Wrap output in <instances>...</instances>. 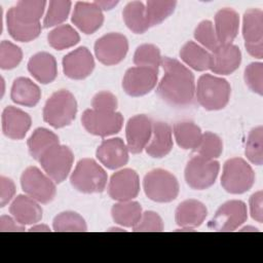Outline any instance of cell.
<instances>
[{"label": "cell", "instance_id": "cell-38", "mask_svg": "<svg viewBox=\"0 0 263 263\" xmlns=\"http://www.w3.org/2000/svg\"><path fill=\"white\" fill-rule=\"evenodd\" d=\"M198 156H201L205 159L214 160L223 152V143L222 140L214 133L205 132L201 136V140L198 146L194 150Z\"/></svg>", "mask_w": 263, "mask_h": 263}, {"label": "cell", "instance_id": "cell-50", "mask_svg": "<svg viewBox=\"0 0 263 263\" xmlns=\"http://www.w3.org/2000/svg\"><path fill=\"white\" fill-rule=\"evenodd\" d=\"M102 10H110L118 4V1H95Z\"/></svg>", "mask_w": 263, "mask_h": 263}, {"label": "cell", "instance_id": "cell-35", "mask_svg": "<svg viewBox=\"0 0 263 263\" xmlns=\"http://www.w3.org/2000/svg\"><path fill=\"white\" fill-rule=\"evenodd\" d=\"M7 30L10 36L21 42H29L37 38L41 32V25H25L17 22L10 13L6 14Z\"/></svg>", "mask_w": 263, "mask_h": 263}, {"label": "cell", "instance_id": "cell-18", "mask_svg": "<svg viewBox=\"0 0 263 263\" xmlns=\"http://www.w3.org/2000/svg\"><path fill=\"white\" fill-rule=\"evenodd\" d=\"M128 149L120 138L104 140L97 149V158L109 170H117L128 161Z\"/></svg>", "mask_w": 263, "mask_h": 263}, {"label": "cell", "instance_id": "cell-37", "mask_svg": "<svg viewBox=\"0 0 263 263\" xmlns=\"http://www.w3.org/2000/svg\"><path fill=\"white\" fill-rule=\"evenodd\" d=\"M53 230L58 232L65 231H86L87 226L84 219L75 212H63L53 219Z\"/></svg>", "mask_w": 263, "mask_h": 263}, {"label": "cell", "instance_id": "cell-32", "mask_svg": "<svg viewBox=\"0 0 263 263\" xmlns=\"http://www.w3.org/2000/svg\"><path fill=\"white\" fill-rule=\"evenodd\" d=\"M142 214L141 204L133 200L119 201L115 203L111 210L112 218L116 224L132 228L139 222Z\"/></svg>", "mask_w": 263, "mask_h": 263}, {"label": "cell", "instance_id": "cell-21", "mask_svg": "<svg viewBox=\"0 0 263 263\" xmlns=\"http://www.w3.org/2000/svg\"><path fill=\"white\" fill-rule=\"evenodd\" d=\"M1 121L3 134L12 140L23 139L32 123L28 113L13 106H8L3 110Z\"/></svg>", "mask_w": 263, "mask_h": 263}, {"label": "cell", "instance_id": "cell-41", "mask_svg": "<svg viewBox=\"0 0 263 263\" xmlns=\"http://www.w3.org/2000/svg\"><path fill=\"white\" fill-rule=\"evenodd\" d=\"M71 1L69 0H52L49 1L46 14L44 16V28L54 27L64 23L71 9Z\"/></svg>", "mask_w": 263, "mask_h": 263}, {"label": "cell", "instance_id": "cell-52", "mask_svg": "<svg viewBox=\"0 0 263 263\" xmlns=\"http://www.w3.org/2000/svg\"><path fill=\"white\" fill-rule=\"evenodd\" d=\"M239 231H257V228H255V227H243V228H241Z\"/></svg>", "mask_w": 263, "mask_h": 263}, {"label": "cell", "instance_id": "cell-3", "mask_svg": "<svg viewBox=\"0 0 263 263\" xmlns=\"http://www.w3.org/2000/svg\"><path fill=\"white\" fill-rule=\"evenodd\" d=\"M77 102L67 89L53 92L43 108V119L54 128L69 125L76 116Z\"/></svg>", "mask_w": 263, "mask_h": 263}, {"label": "cell", "instance_id": "cell-30", "mask_svg": "<svg viewBox=\"0 0 263 263\" xmlns=\"http://www.w3.org/2000/svg\"><path fill=\"white\" fill-rule=\"evenodd\" d=\"M126 27L136 34L145 33L149 28L146 16V6L141 1L128 2L122 11Z\"/></svg>", "mask_w": 263, "mask_h": 263}, {"label": "cell", "instance_id": "cell-14", "mask_svg": "<svg viewBox=\"0 0 263 263\" xmlns=\"http://www.w3.org/2000/svg\"><path fill=\"white\" fill-rule=\"evenodd\" d=\"M158 78V70L146 67H132L123 77L122 87L130 97H141L152 90Z\"/></svg>", "mask_w": 263, "mask_h": 263}, {"label": "cell", "instance_id": "cell-5", "mask_svg": "<svg viewBox=\"0 0 263 263\" xmlns=\"http://www.w3.org/2000/svg\"><path fill=\"white\" fill-rule=\"evenodd\" d=\"M255 182L252 166L242 158L228 159L223 166L221 177L222 187L231 194H241L249 191Z\"/></svg>", "mask_w": 263, "mask_h": 263}, {"label": "cell", "instance_id": "cell-51", "mask_svg": "<svg viewBox=\"0 0 263 263\" xmlns=\"http://www.w3.org/2000/svg\"><path fill=\"white\" fill-rule=\"evenodd\" d=\"M29 231H34V232H36V231H46L47 232V231H50V228L47 225L38 224V225H35V226L31 227L29 229Z\"/></svg>", "mask_w": 263, "mask_h": 263}, {"label": "cell", "instance_id": "cell-48", "mask_svg": "<svg viewBox=\"0 0 263 263\" xmlns=\"http://www.w3.org/2000/svg\"><path fill=\"white\" fill-rule=\"evenodd\" d=\"M15 186L12 180L1 176L0 177V206H5L14 196Z\"/></svg>", "mask_w": 263, "mask_h": 263}, {"label": "cell", "instance_id": "cell-7", "mask_svg": "<svg viewBox=\"0 0 263 263\" xmlns=\"http://www.w3.org/2000/svg\"><path fill=\"white\" fill-rule=\"evenodd\" d=\"M74 160L71 149L64 145H55L47 150L40 158L39 162L45 174L54 182H63L69 175Z\"/></svg>", "mask_w": 263, "mask_h": 263}, {"label": "cell", "instance_id": "cell-16", "mask_svg": "<svg viewBox=\"0 0 263 263\" xmlns=\"http://www.w3.org/2000/svg\"><path fill=\"white\" fill-rule=\"evenodd\" d=\"M152 120L144 115H135L128 119L125 126L126 146L129 152L138 154L143 151L152 135Z\"/></svg>", "mask_w": 263, "mask_h": 263}, {"label": "cell", "instance_id": "cell-25", "mask_svg": "<svg viewBox=\"0 0 263 263\" xmlns=\"http://www.w3.org/2000/svg\"><path fill=\"white\" fill-rule=\"evenodd\" d=\"M11 216L22 225H31L42 219V209L38 201L28 195H17L9 206Z\"/></svg>", "mask_w": 263, "mask_h": 263}, {"label": "cell", "instance_id": "cell-1", "mask_svg": "<svg viewBox=\"0 0 263 263\" xmlns=\"http://www.w3.org/2000/svg\"><path fill=\"white\" fill-rule=\"evenodd\" d=\"M164 75L158 83L156 92L165 103L175 107H186L193 101L195 82L193 73L178 60L162 58Z\"/></svg>", "mask_w": 263, "mask_h": 263}, {"label": "cell", "instance_id": "cell-27", "mask_svg": "<svg viewBox=\"0 0 263 263\" xmlns=\"http://www.w3.org/2000/svg\"><path fill=\"white\" fill-rule=\"evenodd\" d=\"M10 98L17 105L26 107H34L41 98L39 86L26 77L16 78L11 87Z\"/></svg>", "mask_w": 263, "mask_h": 263}, {"label": "cell", "instance_id": "cell-40", "mask_svg": "<svg viewBox=\"0 0 263 263\" xmlns=\"http://www.w3.org/2000/svg\"><path fill=\"white\" fill-rule=\"evenodd\" d=\"M161 60L160 50L153 44H142L138 46L134 54V63L136 66L154 70H158Z\"/></svg>", "mask_w": 263, "mask_h": 263}, {"label": "cell", "instance_id": "cell-28", "mask_svg": "<svg viewBox=\"0 0 263 263\" xmlns=\"http://www.w3.org/2000/svg\"><path fill=\"white\" fill-rule=\"evenodd\" d=\"M46 1L44 0H23L18 1L15 6L11 7L7 12L10 13L17 22L25 25L40 24L43 15Z\"/></svg>", "mask_w": 263, "mask_h": 263}, {"label": "cell", "instance_id": "cell-22", "mask_svg": "<svg viewBox=\"0 0 263 263\" xmlns=\"http://www.w3.org/2000/svg\"><path fill=\"white\" fill-rule=\"evenodd\" d=\"M241 63V52L234 44L220 45L212 53V72L219 75H229L233 73Z\"/></svg>", "mask_w": 263, "mask_h": 263}, {"label": "cell", "instance_id": "cell-15", "mask_svg": "<svg viewBox=\"0 0 263 263\" xmlns=\"http://www.w3.org/2000/svg\"><path fill=\"white\" fill-rule=\"evenodd\" d=\"M140 191L138 174L132 168H123L114 173L108 184L110 197L117 201L132 200Z\"/></svg>", "mask_w": 263, "mask_h": 263}, {"label": "cell", "instance_id": "cell-36", "mask_svg": "<svg viewBox=\"0 0 263 263\" xmlns=\"http://www.w3.org/2000/svg\"><path fill=\"white\" fill-rule=\"evenodd\" d=\"M176 1L149 0L146 3V16L150 27L161 24L175 10Z\"/></svg>", "mask_w": 263, "mask_h": 263}, {"label": "cell", "instance_id": "cell-33", "mask_svg": "<svg viewBox=\"0 0 263 263\" xmlns=\"http://www.w3.org/2000/svg\"><path fill=\"white\" fill-rule=\"evenodd\" d=\"M177 144L186 150H195L201 140V129L191 121L177 122L173 127Z\"/></svg>", "mask_w": 263, "mask_h": 263}, {"label": "cell", "instance_id": "cell-44", "mask_svg": "<svg viewBox=\"0 0 263 263\" xmlns=\"http://www.w3.org/2000/svg\"><path fill=\"white\" fill-rule=\"evenodd\" d=\"M245 81L248 87L258 93L263 95V64L262 63H251L245 69Z\"/></svg>", "mask_w": 263, "mask_h": 263}, {"label": "cell", "instance_id": "cell-26", "mask_svg": "<svg viewBox=\"0 0 263 263\" xmlns=\"http://www.w3.org/2000/svg\"><path fill=\"white\" fill-rule=\"evenodd\" d=\"M30 74L40 83L47 84L52 82L58 75L57 61L48 52H38L34 54L28 63Z\"/></svg>", "mask_w": 263, "mask_h": 263}, {"label": "cell", "instance_id": "cell-29", "mask_svg": "<svg viewBox=\"0 0 263 263\" xmlns=\"http://www.w3.org/2000/svg\"><path fill=\"white\" fill-rule=\"evenodd\" d=\"M181 60L196 71H205L211 68L212 54L193 41H188L180 50Z\"/></svg>", "mask_w": 263, "mask_h": 263}, {"label": "cell", "instance_id": "cell-12", "mask_svg": "<svg viewBox=\"0 0 263 263\" xmlns=\"http://www.w3.org/2000/svg\"><path fill=\"white\" fill-rule=\"evenodd\" d=\"M242 36L248 52L257 59L263 58V12L258 8L248 9L242 18Z\"/></svg>", "mask_w": 263, "mask_h": 263}, {"label": "cell", "instance_id": "cell-47", "mask_svg": "<svg viewBox=\"0 0 263 263\" xmlns=\"http://www.w3.org/2000/svg\"><path fill=\"white\" fill-rule=\"evenodd\" d=\"M251 217L258 223L263 222V193L261 190L255 192L249 200Z\"/></svg>", "mask_w": 263, "mask_h": 263}, {"label": "cell", "instance_id": "cell-46", "mask_svg": "<svg viewBox=\"0 0 263 263\" xmlns=\"http://www.w3.org/2000/svg\"><path fill=\"white\" fill-rule=\"evenodd\" d=\"M91 107L99 111H116L117 99L110 91H100L92 98Z\"/></svg>", "mask_w": 263, "mask_h": 263}, {"label": "cell", "instance_id": "cell-11", "mask_svg": "<svg viewBox=\"0 0 263 263\" xmlns=\"http://www.w3.org/2000/svg\"><path fill=\"white\" fill-rule=\"evenodd\" d=\"M247 219L246 203L241 200H229L217 210L208 226L215 231H233L242 225Z\"/></svg>", "mask_w": 263, "mask_h": 263}, {"label": "cell", "instance_id": "cell-39", "mask_svg": "<svg viewBox=\"0 0 263 263\" xmlns=\"http://www.w3.org/2000/svg\"><path fill=\"white\" fill-rule=\"evenodd\" d=\"M247 158L256 165L263 163V127L261 125L253 128L246 143L245 150Z\"/></svg>", "mask_w": 263, "mask_h": 263}, {"label": "cell", "instance_id": "cell-34", "mask_svg": "<svg viewBox=\"0 0 263 263\" xmlns=\"http://www.w3.org/2000/svg\"><path fill=\"white\" fill-rule=\"evenodd\" d=\"M80 40L77 31L70 25H61L55 27L47 35L48 44L58 50H63L76 45Z\"/></svg>", "mask_w": 263, "mask_h": 263}, {"label": "cell", "instance_id": "cell-20", "mask_svg": "<svg viewBox=\"0 0 263 263\" xmlns=\"http://www.w3.org/2000/svg\"><path fill=\"white\" fill-rule=\"evenodd\" d=\"M104 22L102 9L95 3L77 2L72 13V23L84 34H92Z\"/></svg>", "mask_w": 263, "mask_h": 263}, {"label": "cell", "instance_id": "cell-6", "mask_svg": "<svg viewBox=\"0 0 263 263\" xmlns=\"http://www.w3.org/2000/svg\"><path fill=\"white\" fill-rule=\"evenodd\" d=\"M143 187L146 196L156 202H171L179 194L177 178L162 168L147 173L143 180Z\"/></svg>", "mask_w": 263, "mask_h": 263}, {"label": "cell", "instance_id": "cell-4", "mask_svg": "<svg viewBox=\"0 0 263 263\" xmlns=\"http://www.w3.org/2000/svg\"><path fill=\"white\" fill-rule=\"evenodd\" d=\"M107 173L91 158L78 161L70 177L71 185L83 193L103 192L107 184Z\"/></svg>", "mask_w": 263, "mask_h": 263}, {"label": "cell", "instance_id": "cell-8", "mask_svg": "<svg viewBox=\"0 0 263 263\" xmlns=\"http://www.w3.org/2000/svg\"><path fill=\"white\" fill-rule=\"evenodd\" d=\"M21 185L28 196L41 203L51 201L57 192L54 182L36 166H29L23 172Z\"/></svg>", "mask_w": 263, "mask_h": 263}, {"label": "cell", "instance_id": "cell-31", "mask_svg": "<svg viewBox=\"0 0 263 263\" xmlns=\"http://www.w3.org/2000/svg\"><path fill=\"white\" fill-rule=\"evenodd\" d=\"M27 144L31 156L34 159L39 160L47 150L60 144V141L59 137L51 130L44 127H38L28 139Z\"/></svg>", "mask_w": 263, "mask_h": 263}, {"label": "cell", "instance_id": "cell-23", "mask_svg": "<svg viewBox=\"0 0 263 263\" xmlns=\"http://www.w3.org/2000/svg\"><path fill=\"white\" fill-rule=\"evenodd\" d=\"M214 29L220 45L232 44L239 29L238 13L232 8H222L215 15Z\"/></svg>", "mask_w": 263, "mask_h": 263}, {"label": "cell", "instance_id": "cell-49", "mask_svg": "<svg viewBox=\"0 0 263 263\" xmlns=\"http://www.w3.org/2000/svg\"><path fill=\"white\" fill-rule=\"evenodd\" d=\"M0 231H25V225L20 224L13 217L2 215L0 218Z\"/></svg>", "mask_w": 263, "mask_h": 263}, {"label": "cell", "instance_id": "cell-53", "mask_svg": "<svg viewBox=\"0 0 263 263\" xmlns=\"http://www.w3.org/2000/svg\"><path fill=\"white\" fill-rule=\"evenodd\" d=\"M108 231H124V229H122V228H117V227H114V228H110Z\"/></svg>", "mask_w": 263, "mask_h": 263}, {"label": "cell", "instance_id": "cell-45", "mask_svg": "<svg viewBox=\"0 0 263 263\" xmlns=\"http://www.w3.org/2000/svg\"><path fill=\"white\" fill-rule=\"evenodd\" d=\"M134 231L160 232L163 230V222L160 216L152 211L144 212L139 222L133 228Z\"/></svg>", "mask_w": 263, "mask_h": 263}, {"label": "cell", "instance_id": "cell-43", "mask_svg": "<svg viewBox=\"0 0 263 263\" xmlns=\"http://www.w3.org/2000/svg\"><path fill=\"white\" fill-rule=\"evenodd\" d=\"M23 59L22 49L10 41L3 40L0 44V67L4 70L15 68Z\"/></svg>", "mask_w": 263, "mask_h": 263}, {"label": "cell", "instance_id": "cell-13", "mask_svg": "<svg viewBox=\"0 0 263 263\" xmlns=\"http://www.w3.org/2000/svg\"><path fill=\"white\" fill-rule=\"evenodd\" d=\"M127 50V39L120 33L106 34L95 43V54L99 62L106 66L120 63L125 58Z\"/></svg>", "mask_w": 263, "mask_h": 263}, {"label": "cell", "instance_id": "cell-2", "mask_svg": "<svg viewBox=\"0 0 263 263\" xmlns=\"http://www.w3.org/2000/svg\"><path fill=\"white\" fill-rule=\"evenodd\" d=\"M231 87L227 80L211 74L198 78L195 96L199 105L205 110L223 109L229 102Z\"/></svg>", "mask_w": 263, "mask_h": 263}, {"label": "cell", "instance_id": "cell-17", "mask_svg": "<svg viewBox=\"0 0 263 263\" xmlns=\"http://www.w3.org/2000/svg\"><path fill=\"white\" fill-rule=\"evenodd\" d=\"M95 68L91 52L85 46L78 47L63 59V71L71 79L80 80L89 76Z\"/></svg>", "mask_w": 263, "mask_h": 263}, {"label": "cell", "instance_id": "cell-10", "mask_svg": "<svg viewBox=\"0 0 263 263\" xmlns=\"http://www.w3.org/2000/svg\"><path fill=\"white\" fill-rule=\"evenodd\" d=\"M219 170L220 164L217 160L196 155L188 161L185 167V181L192 189L203 190L215 183Z\"/></svg>", "mask_w": 263, "mask_h": 263}, {"label": "cell", "instance_id": "cell-24", "mask_svg": "<svg viewBox=\"0 0 263 263\" xmlns=\"http://www.w3.org/2000/svg\"><path fill=\"white\" fill-rule=\"evenodd\" d=\"M173 148V137L171 126L163 121H155L152 124V135L145 147L148 155L154 158L166 156Z\"/></svg>", "mask_w": 263, "mask_h": 263}, {"label": "cell", "instance_id": "cell-42", "mask_svg": "<svg viewBox=\"0 0 263 263\" xmlns=\"http://www.w3.org/2000/svg\"><path fill=\"white\" fill-rule=\"evenodd\" d=\"M194 38L206 49L211 51H215L220 43L218 41L214 25L211 21H202L198 24L194 31Z\"/></svg>", "mask_w": 263, "mask_h": 263}, {"label": "cell", "instance_id": "cell-19", "mask_svg": "<svg viewBox=\"0 0 263 263\" xmlns=\"http://www.w3.org/2000/svg\"><path fill=\"white\" fill-rule=\"evenodd\" d=\"M208 215L205 205L196 199H187L182 201L175 214V220L180 229L177 231H193L200 226Z\"/></svg>", "mask_w": 263, "mask_h": 263}, {"label": "cell", "instance_id": "cell-9", "mask_svg": "<svg viewBox=\"0 0 263 263\" xmlns=\"http://www.w3.org/2000/svg\"><path fill=\"white\" fill-rule=\"evenodd\" d=\"M83 127L91 135L108 137L117 134L123 124V117L116 111L87 109L81 116Z\"/></svg>", "mask_w": 263, "mask_h": 263}]
</instances>
